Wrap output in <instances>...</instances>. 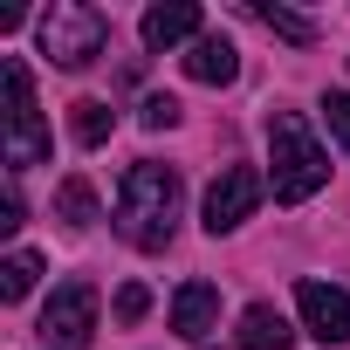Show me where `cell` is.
I'll return each instance as SVG.
<instances>
[{"instance_id":"obj_1","label":"cell","mask_w":350,"mask_h":350,"mask_svg":"<svg viewBox=\"0 0 350 350\" xmlns=\"http://www.w3.org/2000/svg\"><path fill=\"white\" fill-rule=\"evenodd\" d=\"M172 227H179V172L158 165V158H137L117 186V234L144 254L172 247Z\"/></svg>"},{"instance_id":"obj_2","label":"cell","mask_w":350,"mask_h":350,"mask_svg":"<svg viewBox=\"0 0 350 350\" xmlns=\"http://www.w3.org/2000/svg\"><path fill=\"white\" fill-rule=\"evenodd\" d=\"M268 165H275L268 186H275L282 206H302V200H316L329 186V151L309 137V124L295 110H275L268 117Z\"/></svg>"},{"instance_id":"obj_16","label":"cell","mask_w":350,"mask_h":350,"mask_svg":"<svg viewBox=\"0 0 350 350\" xmlns=\"http://www.w3.org/2000/svg\"><path fill=\"white\" fill-rule=\"evenodd\" d=\"M144 309H151V288L144 282H124L117 288V323H144Z\"/></svg>"},{"instance_id":"obj_15","label":"cell","mask_w":350,"mask_h":350,"mask_svg":"<svg viewBox=\"0 0 350 350\" xmlns=\"http://www.w3.org/2000/svg\"><path fill=\"white\" fill-rule=\"evenodd\" d=\"M268 35H282V42H316V21L309 14H288V8H268V0H254V8H247Z\"/></svg>"},{"instance_id":"obj_6","label":"cell","mask_w":350,"mask_h":350,"mask_svg":"<svg viewBox=\"0 0 350 350\" xmlns=\"http://www.w3.org/2000/svg\"><path fill=\"white\" fill-rule=\"evenodd\" d=\"M254 206H261V172H254V165H227L220 179L206 186L200 220H206V234H234V227H241Z\"/></svg>"},{"instance_id":"obj_4","label":"cell","mask_w":350,"mask_h":350,"mask_svg":"<svg viewBox=\"0 0 350 350\" xmlns=\"http://www.w3.org/2000/svg\"><path fill=\"white\" fill-rule=\"evenodd\" d=\"M0 90H8V165H42L49 158V131H42V110H35V83H28V62H0Z\"/></svg>"},{"instance_id":"obj_12","label":"cell","mask_w":350,"mask_h":350,"mask_svg":"<svg viewBox=\"0 0 350 350\" xmlns=\"http://www.w3.org/2000/svg\"><path fill=\"white\" fill-rule=\"evenodd\" d=\"M55 220H62L69 234H90V220H96V186H90V179H62V193H55Z\"/></svg>"},{"instance_id":"obj_19","label":"cell","mask_w":350,"mask_h":350,"mask_svg":"<svg viewBox=\"0 0 350 350\" xmlns=\"http://www.w3.org/2000/svg\"><path fill=\"white\" fill-rule=\"evenodd\" d=\"M21 220H28V206H21V186H8V200H0V227H8V234H14Z\"/></svg>"},{"instance_id":"obj_5","label":"cell","mask_w":350,"mask_h":350,"mask_svg":"<svg viewBox=\"0 0 350 350\" xmlns=\"http://www.w3.org/2000/svg\"><path fill=\"white\" fill-rule=\"evenodd\" d=\"M42 336L55 350H83L96 336V282H62L42 309Z\"/></svg>"},{"instance_id":"obj_13","label":"cell","mask_w":350,"mask_h":350,"mask_svg":"<svg viewBox=\"0 0 350 350\" xmlns=\"http://www.w3.org/2000/svg\"><path fill=\"white\" fill-rule=\"evenodd\" d=\"M69 131H76V144H90V151H96V144L117 131V110H110L103 96H83V103L69 110Z\"/></svg>"},{"instance_id":"obj_8","label":"cell","mask_w":350,"mask_h":350,"mask_svg":"<svg viewBox=\"0 0 350 350\" xmlns=\"http://www.w3.org/2000/svg\"><path fill=\"white\" fill-rule=\"evenodd\" d=\"M137 35H144V49H193L206 28H200V8L193 0H158V8H144V21H137Z\"/></svg>"},{"instance_id":"obj_17","label":"cell","mask_w":350,"mask_h":350,"mask_svg":"<svg viewBox=\"0 0 350 350\" xmlns=\"http://www.w3.org/2000/svg\"><path fill=\"white\" fill-rule=\"evenodd\" d=\"M323 124H329V137L350 151V96L336 90V96H323Z\"/></svg>"},{"instance_id":"obj_3","label":"cell","mask_w":350,"mask_h":350,"mask_svg":"<svg viewBox=\"0 0 350 350\" xmlns=\"http://www.w3.org/2000/svg\"><path fill=\"white\" fill-rule=\"evenodd\" d=\"M110 42V21L103 8H90V0H55V8L42 14V55L55 69H90Z\"/></svg>"},{"instance_id":"obj_11","label":"cell","mask_w":350,"mask_h":350,"mask_svg":"<svg viewBox=\"0 0 350 350\" xmlns=\"http://www.w3.org/2000/svg\"><path fill=\"white\" fill-rule=\"evenodd\" d=\"M288 343H295V329H288V316L275 302H247L241 309V350H288Z\"/></svg>"},{"instance_id":"obj_7","label":"cell","mask_w":350,"mask_h":350,"mask_svg":"<svg viewBox=\"0 0 350 350\" xmlns=\"http://www.w3.org/2000/svg\"><path fill=\"white\" fill-rule=\"evenodd\" d=\"M295 309H302V323H309L316 343H350V288L295 282Z\"/></svg>"},{"instance_id":"obj_14","label":"cell","mask_w":350,"mask_h":350,"mask_svg":"<svg viewBox=\"0 0 350 350\" xmlns=\"http://www.w3.org/2000/svg\"><path fill=\"white\" fill-rule=\"evenodd\" d=\"M35 282H42V254L35 247H14L8 261H0V295H8V302H21Z\"/></svg>"},{"instance_id":"obj_10","label":"cell","mask_w":350,"mask_h":350,"mask_svg":"<svg viewBox=\"0 0 350 350\" xmlns=\"http://www.w3.org/2000/svg\"><path fill=\"white\" fill-rule=\"evenodd\" d=\"M179 62H186V76H193V83H213V90L241 76V49H234L227 35H200V42H193Z\"/></svg>"},{"instance_id":"obj_18","label":"cell","mask_w":350,"mask_h":350,"mask_svg":"<svg viewBox=\"0 0 350 350\" xmlns=\"http://www.w3.org/2000/svg\"><path fill=\"white\" fill-rule=\"evenodd\" d=\"M144 131H172V124H179V103H172V96H144Z\"/></svg>"},{"instance_id":"obj_9","label":"cell","mask_w":350,"mask_h":350,"mask_svg":"<svg viewBox=\"0 0 350 350\" xmlns=\"http://www.w3.org/2000/svg\"><path fill=\"white\" fill-rule=\"evenodd\" d=\"M220 323V288L213 282H186L179 295H172V329H179L186 343H206Z\"/></svg>"}]
</instances>
